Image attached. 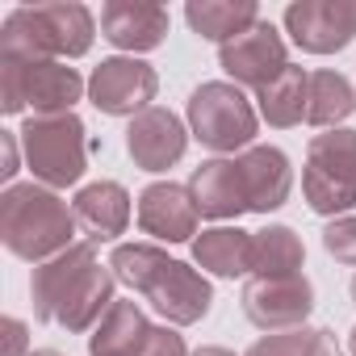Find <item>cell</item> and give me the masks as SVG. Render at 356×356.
I'll return each instance as SVG.
<instances>
[{
    "label": "cell",
    "instance_id": "26",
    "mask_svg": "<svg viewBox=\"0 0 356 356\" xmlns=\"http://www.w3.org/2000/svg\"><path fill=\"white\" fill-rule=\"evenodd\" d=\"M314 327H293V331H273L256 339L243 356H310L314 352Z\"/></svg>",
    "mask_w": 356,
    "mask_h": 356
},
{
    "label": "cell",
    "instance_id": "8",
    "mask_svg": "<svg viewBox=\"0 0 356 356\" xmlns=\"http://www.w3.org/2000/svg\"><path fill=\"white\" fill-rule=\"evenodd\" d=\"M243 314L260 327V331H293L306 327L310 310H314V285L306 273H289V277H252L243 285Z\"/></svg>",
    "mask_w": 356,
    "mask_h": 356
},
{
    "label": "cell",
    "instance_id": "3",
    "mask_svg": "<svg viewBox=\"0 0 356 356\" xmlns=\"http://www.w3.org/2000/svg\"><path fill=\"white\" fill-rule=\"evenodd\" d=\"M26 163L34 172V181L47 189H67L80 185V176L88 172V138L84 122L76 113H30L26 126L17 130Z\"/></svg>",
    "mask_w": 356,
    "mask_h": 356
},
{
    "label": "cell",
    "instance_id": "9",
    "mask_svg": "<svg viewBox=\"0 0 356 356\" xmlns=\"http://www.w3.org/2000/svg\"><path fill=\"white\" fill-rule=\"evenodd\" d=\"M285 30L306 55H335L356 38V0H293Z\"/></svg>",
    "mask_w": 356,
    "mask_h": 356
},
{
    "label": "cell",
    "instance_id": "30",
    "mask_svg": "<svg viewBox=\"0 0 356 356\" xmlns=\"http://www.w3.org/2000/svg\"><path fill=\"white\" fill-rule=\"evenodd\" d=\"M0 143H5V168H0V181H13L17 176V130H0Z\"/></svg>",
    "mask_w": 356,
    "mask_h": 356
},
{
    "label": "cell",
    "instance_id": "1",
    "mask_svg": "<svg viewBox=\"0 0 356 356\" xmlns=\"http://www.w3.org/2000/svg\"><path fill=\"white\" fill-rule=\"evenodd\" d=\"M109 268L122 285L143 293L172 327L202 323L214 306L210 281L185 260H172L168 252H159L155 243H118L109 256Z\"/></svg>",
    "mask_w": 356,
    "mask_h": 356
},
{
    "label": "cell",
    "instance_id": "10",
    "mask_svg": "<svg viewBox=\"0 0 356 356\" xmlns=\"http://www.w3.org/2000/svg\"><path fill=\"white\" fill-rule=\"evenodd\" d=\"M218 63L239 88H256L260 92L289 67V55H285V38L277 34V26L273 22H256L235 42L218 47Z\"/></svg>",
    "mask_w": 356,
    "mask_h": 356
},
{
    "label": "cell",
    "instance_id": "25",
    "mask_svg": "<svg viewBox=\"0 0 356 356\" xmlns=\"http://www.w3.org/2000/svg\"><path fill=\"white\" fill-rule=\"evenodd\" d=\"M252 243H256L252 277H289V273H302V264H306L302 239L281 222H273L264 231H252Z\"/></svg>",
    "mask_w": 356,
    "mask_h": 356
},
{
    "label": "cell",
    "instance_id": "11",
    "mask_svg": "<svg viewBox=\"0 0 356 356\" xmlns=\"http://www.w3.org/2000/svg\"><path fill=\"white\" fill-rule=\"evenodd\" d=\"M197 206L189 185H172V181H155L138 193V227L143 235L159 239V243H185L197 235Z\"/></svg>",
    "mask_w": 356,
    "mask_h": 356
},
{
    "label": "cell",
    "instance_id": "14",
    "mask_svg": "<svg viewBox=\"0 0 356 356\" xmlns=\"http://www.w3.org/2000/svg\"><path fill=\"white\" fill-rule=\"evenodd\" d=\"M239 172H243V189H248V210L256 214H273L289 202V189H293V168H289V155L281 147H248L239 159Z\"/></svg>",
    "mask_w": 356,
    "mask_h": 356
},
{
    "label": "cell",
    "instance_id": "29",
    "mask_svg": "<svg viewBox=\"0 0 356 356\" xmlns=\"http://www.w3.org/2000/svg\"><path fill=\"white\" fill-rule=\"evenodd\" d=\"M5 356H22L26 352V323L22 318H5Z\"/></svg>",
    "mask_w": 356,
    "mask_h": 356
},
{
    "label": "cell",
    "instance_id": "24",
    "mask_svg": "<svg viewBox=\"0 0 356 356\" xmlns=\"http://www.w3.org/2000/svg\"><path fill=\"white\" fill-rule=\"evenodd\" d=\"M356 113V88L343 72H310V97H306V122L323 130H339V122Z\"/></svg>",
    "mask_w": 356,
    "mask_h": 356
},
{
    "label": "cell",
    "instance_id": "28",
    "mask_svg": "<svg viewBox=\"0 0 356 356\" xmlns=\"http://www.w3.org/2000/svg\"><path fill=\"white\" fill-rule=\"evenodd\" d=\"M138 356H193V352L185 348V335H176L172 327H151Z\"/></svg>",
    "mask_w": 356,
    "mask_h": 356
},
{
    "label": "cell",
    "instance_id": "19",
    "mask_svg": "<svg viewBox=\"0 0 356 356\" xmlns=\"http://www.w3.org/2000/svg\"><path fill=\"white\" fill-rule=\"evenodd\" d=\"M34 22L42 26V38L55 59H80L88 55L97 38V22L84 5H30Z\"/></svg>",
    "mask_w": 356,
    "mask_h": 356
},
{
    "label": "cell",
    "instance_id": "27",
    "mask_svg": "<svg viewBox=\"0 0 356 356\" xmlns=\"http://www.w3.org/2000/svg\"><path fill=\"white\" fill-rule=\"evenodd\" d=\"M323 248H327V256H335L339 264L356 268V218H352V214L331 218V222L323 227Z\"/></svg>",
    "mask_w": 356,
    "mask_h": 356
},
{
    "label": "cell",
    "instance_id": "16",
    "mask_svg": "<svg viewBox=\"0 0 356 356\" xmlns=\"http://www.w3.org/2000/svg\"><path fill=\"white\" fill-rule=\"evenodd\" d=\"M76 227L84 231L88 243H113L130 227V193L118 181H92L76 193L72 202Z\"/></svg>",
    "mask_w": 356,
    "mask_h": 356
},
{
    "label": "cell",
    "instance_id": "35",
    "mask_svg": "<svg viewBox=\"0 0 356 356\" xmlns=\"http://www.w3.org/2000/svg\"><path fill=\"white\" fill-rule=\"evenodd\" d=\"M352 302H356V277H352Z\"/></svg>",
    "mask_w": 356,
    "mask_h": 356
},
{
    "label": "cell",
    "instance_id": "12",
    "mask_svg": "<svg viewBox=\"0 0 356 356\" xmlns=\"http://www.w3.org/2000/svg\"><path fill=\"white\" fill-rule=\"evenodd\" d=\"M189 147V134L181 126V118H176L172 109H143L138 118H130V130H126V151L130 159L143 168V172H168L176 159L185 155Z\"/></svg>",
    "mask_w": 356,
    "mask_h": 356
},
{
    "label": "cell",
    "instance_id": "15",
    "mask_svg": "<svg viewBox=\"0 0 356 356\" xmlns=\"http://www.w3.org/2000/svg\"><path fill=\"white\" fill-rule=\"evenodd\" d=\"M189 193L202 218H239L248 214V189H243V172L235 159H206L189 176Z\"/></svg>",
    "mask_w": 356,
    "mask_h": 356
},
{
    "label": "cell",
    "instance_id": "22",
    "mask_svg": "<svg viewBox=\"0 0 356 356\" xmlns=\"http://www.w3.org/2000/svg\"><path fill=\"white\" fill-rule=\"evenodd\" d=\"M151 323L134 302H113L88 335V356H138Z\"/></svg>",
    "mask_w": 356,
    "mask_h": 356
},
{
    "label": "cell",
    "instance_id": "5",
    "mask_svg": "<svg viewBox=\"0 0 356 356\" xmlns=\"http://www.w3.org/2000/svg\"><path fill=\"white\" fill-rule=\"evenodd\" d=\"M189 130L202 147H210L218 155H231V151L252 147L256 109H252V101L243 97L239 84L210 80V84L193 88V97H189Z\"/></svg>",
    "mask_w": 356,
    "mask_h": 356
},
{
    "label": "cell",
    "instance_id": "31",
    "mask_svg": "<svg viewBox=\"0 0 356 356\" xmlns=\"http://www.w3.org/2000/svg\"><path fill=\"white\" fill-rule=\"evenodd\" d=\"M310 356H343V352L335 348V335H331V331H318V335H314V352H310Z\"/></svg>",
    "mask_w": 356,
    "mask_h": 356
},
{
    "label": "cell",
    "instance_id": "33",
    "mask_svg": "<svg viewBox=\"0 0 356 356\" xmlns=\"http://www.w3.org/2000/svg\"><path fill=\"white\" fill-rule=\"evenodd\" d=\"M348 348H352V356H356V327L348 331Z\"/></svg>",
    "mask_w": 356,
    "mask_h": 356
},
{
    "label": "cell",
    "instance_id": "34",
    "mask_svg": "<svg viewBox=\"0 0 356 356\" xmlns=\"http://www.w3.org/2000/svg\"><path fill=\"white\" fill-rule=\"evenodd\" d=\"M30 356H63V352H51V348H47V352H30Z\"/></svg>",
    "mask_w": 356,
    "mask_h": 356
},
{
    "label": "cell",
    "instance_id": "6",
    "mask_svg": "<svg viewBox=\"0 0 356 356\" xmlns=\"http://www.w3.org/2000/svg\"><path fill=\"white\" fill-rule=\"evenodd\" d=\"M84 97V80L76 67L47 59V63H0V109L22 113L34 109L47 113H72V105Z\"/></svg>",
    "mask_w": 356,
    "mask_h": 356
},
{
    "label": "cell",
    "instance_id": "4",
    "mask_svg": "<svg viewBox=\"0 0 356 356\" xmlns=\"http://www.w3.org/2000/svg\"><path fill=\"white\" fill-rule=\"evenodd\" d=\"M302 193H306V206L323 218H335V214L343 218L356 206V130L339 126L310 138Z\"/></svg>",
    "mask_w": 356,
    "mask_h": 356
},
{
    "label": "cell",
    "instance_id": "13",
    "mask_svg": "<svg viewBox=\"0 0 356 356\" xmlns=\"http://www.w3.org/2000/svg\"><path fill=\"white\" fill-rule=\"evenodd\" d=\"M101 34L130 55L155 51L168 34V9L151 0H109L101 9Z\"/></svg>",
    "mask_w": 356,
    "mask_h": 356
},
{
    "label": "cell",
    "instance_id": "2",
    "mask_svg": "<svg viewBox=\"0 0 356 356\" xmlns=\"http://www.w3.org/2000/svg\"><path fill=\"white\" fill-rule=\"evenodd\" d=\"M76 210L47 185H9L0 193V239L17 260L47 264L59 252L72 248L76 235Z\"/></svg>",
    "mask_w": 356,
    "mask_h": 356
},
{
    "label": "cell",
    "instance_id": "32",
    "mask_svg": "<svg viewBox=\"0 0 356 356\" xmlns=\"http://www.w3.org/2000/svg\"><path fill=\"white\" fill-rule=\"evenodd\" d=\"M193 356H235V352H227V348H214V343H206V348H197Z\"/></svg>",
    "mask_w": 356,
    "mask_h": 356
},
{
    "label": "cell",
    "instance_id": "17",
    "mask_svg": "<svg viewBox=\"0 0 356 356\" xmlns=\"http://www.w3.org/2000/svg\"><path fill=\"white\" fill-rule=\"evenodd\" d=\"M113 285H118V277H113V268L109 264H92V268H84L80 277H76V285L63 293V302H59V310H55V323L63 327V331H88V327H97L105 314H109V306L118 302L113 298Z\"/></svg>",
    "mask_w": 356,
    "mask_h": 356
},
{
    "label": "cell",
    "instance_id": "20",
    "mask_svg": "<svg viewBox=\"0 0 356 356\" xmlns=\"http://www.w3.org/2000/svg\"><path fill=\"white\" fill-rule=\"evenodd\" d=\"M185 22L193 26L197 38L227 47L260 22V9H256V0H189Z\"/></svg>",
    "mask_w": 356,
    "mask_h": 356
},
{
    "label": "cell",
    "instance_id": "23",
    "mask_svg": "<svg viewBox=\"0 0 356 356\" xmlns=\"http://www.w3.org/2000/svg\"><path fill=\"white\" fill-rule=\"evenodd\" d=\"M306 97H310V72H302V67L289 63L268 88L256 92L260 118H264L268 126H277V130H289V126H298V122L306 118Z\"/></svg>",
    "mask_w": 356,
    "mask_h": 356
},
{
    "label": "cell",
    "instance_id": "21",
    "mask_svg": "<svg viewBox=\"0 0 356 356\" xmlns=\"http://www.w3.org/2000/svg\"><path fill=\"white\" fill-rule=\"evenodd\" d=\"M252 252H256L252 231H239V227H214V231H202L193 239V260L206 273L227 277V281L252 273Z\"/></svg>",
    "mask_w": 356,
    "mask_h": 356
},
{
    "label": "cell",
    "instance_id": "7",
    "mask_svg": "<svg viewBox=\"0 0 356 356\" xmlns=\"http://www.w3.org/2000/svg\"><path fill=\"white\" fill-rule=\"evenodd\" d=\"M159 92V76L151 63L143 59H126V55H113V59H101L88 76V101L109 113V118H138L143 109H151Z\"/></svg>",
    "mask_w": 356,
    "mask_h": 356
},
{
    "label": "cell",
    "instance_id": "18",
    "mask_svg": "<svg viewBox=\"0 0 356 356\" xmlns=\"http://www.w3.org/2000/svg\"><path fill=\"white\" fill-rule=\"evenodd\" d=\"M97 264V252H92V243H72L67 252H59L55 260H47V264H38L34 268V277H30V298H34V318H42V323H55V310H59V302H63V293L76 285V277L84 273V268H92Z\"/></svg>",
    "mask_w": 356,
    "mask_h": 356
}]
</instances>
